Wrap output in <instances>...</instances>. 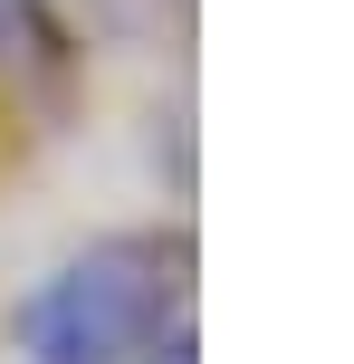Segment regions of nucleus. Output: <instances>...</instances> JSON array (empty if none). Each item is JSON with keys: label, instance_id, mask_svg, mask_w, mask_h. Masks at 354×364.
Instances as JSON below:
<instances>
[{"label": "nucleus", "instance_id": "f257e3e1", "mask_svg": "<svg viewBox=\"0 0 354 364\" xmlns=\"http://www.w3.org/2000/svg\"><path fill=\"white\" fill-rule=\"evenodd\" d=\"M29 364H144L163 336H182V240H96L57 278H38L10 316Z\"/></svg>", "mask_w": 354, "mask_h": 364}, {"label": "nucleus", "instance_id": "f03ea898", "mask_svg": "<svg viewBox=\"0 0 354 364\" xmlns=\"http://www.w3.org/2000/svg\"><path fill=\"white\" fill-rule=\"evenodd\" d=\"M144 364H192V336H163V346H153Z\"/></svg>", "mask_w": 354, "mask_h": 364}]
</instances>
